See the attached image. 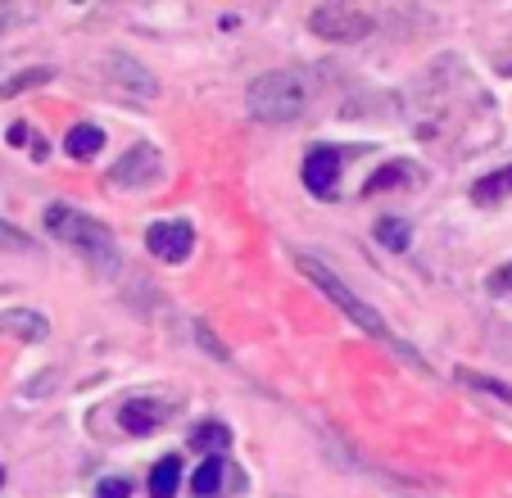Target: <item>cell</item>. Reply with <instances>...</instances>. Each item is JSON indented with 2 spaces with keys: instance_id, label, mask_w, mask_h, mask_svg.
Returning <instances> with one entry per match:
<instances>
[{
  "instance_id": "6da1fadb",
  "label": "cell",
  "mask_w": 512,
  "mask_h": 498,
  "mask_svg": "<svg viewBox=\"0 0 512 498\" xmlns=\"http://www.w3.org/2000/svg\"><path fill=\"white\" fill-rule=\"evenodd\" d=\"M295 268H300L304 277H309L313 286H318L322 295H327L331 304L340 308V313H345V317H354V322L363 326V331H368L372 340H381V345H390V349H395V354H404V363H413V367H422V372H426L422 354H417V349H408L404 340H399L395 331H390V326H386V317H381V313H377V308H372V304H363V299H358L354 290H349L345 281H340L336 272H331V268H327V263H322V259H313V254H295Z\"/></svg>"
},
{
  "instance_id": "7a4b0ae2",
  "label": "cell",
  "mask_w": 512,
  "mask_h": 498,
  "mask_svg": "<svg viewBox=\"0 0 512 498\" xmlns=\"http://www.w3.org/2000/svg\"><path fill=\"white\" fill-rule=\"evenodd\" d=\"M46 227L55 231L59 240L78 245L82 254L96 263V268H114V263H118V240H114V231H109L105 222L87 218L82 209H68V204H50V209H46Z\"/></svg>"
},
{
  "instance_id": "3957f363",
  "label": "cell",
  "mask_w": 512,
  "mask_h": 498,
  "mask_svg": "<svg viewBox=\"0 0 512 498\" xmlns=\"http://www.w3.org/2000/svg\"><path fill=\"white\" fill-rule=\"evenodd\" d=\"M245 105L259 123H290L304 114V82L295 73H263L250 82Z\"/></svg>"
},
{
  "instance_id": "277c9868",
  "label": "cell",
  "mask_w": 512,
  "mask_h": 498,
  "mask_svg": "<svg viewBox=\"0 0 512 498\" xmlns=\"http://www.w3.org/2000/svg\"><path fill=\"white\" fill-rule=\"evenodd\" d=\"M309 28L318 32V37L349 46V41L372 37V28H377V23H372V14L349 10V5H322V10H313V14H309Z\"/></svg>"
},
{
  "instance_id": "5b68a950",
  "label": "cell",
  "mask_w": 512,
  "mask_h": 498,
  "mask_svg": "<svg viewBox=\"0 0 512 498\" xmlns=\"http://www.w3.org/2000/svg\"><path fill=\"white\" fill-rule=\"evenodd\" d=\"M155 177H159V150L155 145H132V150L109 168V182L123 186V191H132V186H150Z\"/></svg>"
},
{
  "instance_id": "8992f818",
  "label": "cell",
  "mask_w": 512,
  "mask_h": 498,
  "mask_svg": "<svg viewBox=\"0 0 512 498\" xmlns=\"http://www.w3.org/2000/svg\"><path fill=\"white\" fill-rule=\"evenodd\" d=\"M145 245H150L155 259L182 263L186 254L195 249V231H191V222H155V227L145 231Z\"/></svg>"
},
{
  "instance_id": "52a82bcc",
  "label": "cell",
  "mask_w": 512,
  "mask_h": 498,
  "mask_svg": "<svg viewBox=\"0 0 512 498\" xmlns=\"http://www.w3.org/2000/svg\"><path fill=\"white\" fill-rule=\"evenodd\" d=\"M168 412H173V403H164V399H127L118 408V426L127 435H150L168 422Z\"/></svg>"
},
{
  "instance_id": "ba28073f",
  "label": "cell",
  "mask_w": 512,
  "mask_h": 498,
  "mask_svg": "<svg viewBox=\"0 0 512 498\" xmlns=\"http://www.w3.org/2000/svg\"><path fill=\"white\" fill-rule=\"evenodd\" d=\"M340 182V150H331V145H322V150H313L309 159H304V186H309L313 195H331Z\"/></svg>"
},
{
  "instance_id": "9c48e42d",
  "label": "cell",
  "mask_w": 512,
  "mask_h": 498,
  "mask_svg": "<svg viewBox=\"0 0 512 498\" xmlns=\"http://www.w3.org/2000/svg\"><path fill=\"white\" fill-rule=\"evenodd\" d=\"M105 68H109V77H114V82H123V87L132 91V96H155V91H159L155 77L145 73L136 59H127V55H109Z\"/></svg>"
},
{
  "instance_id": "30bf717a",
  "label": "cell",
  "mask_w": 512,
  "mask_h": 498,
  "mask_svg": "<svg viewBox=\"0 0 512 498\" xmlns=\"http://www.w3.org/2000/svg\"><path fill=\"white\" fill-rule=\"evenodd\" d=\"M0 331L5 336H19V340H46L50 336V322L41 313H32V308H10V313H0Z\"/></svg>"
},
{
  "instance_id": "8fae6325",
  "label": "cell",
  "mask_w": 512,
  "mask_h": 498,
  "mask_svg": "<svg viewBox=\"0 0 512 498\" xmlns=\"http://www.w3.org/2000/svg\"><path fill=\"white\" fill-rule=\"evenodd\" d=\"M100 145H105V132H100V127H91V123H82V127H68V136H64V150H68V159H78V163L96 159V154H100Z\"/></svg>"
},
{
  "instance_id": "7c38bea8",
  "label": "cell",
  "mask_w": 512,
  "mask_h": 498,
  "mask_svg": "<svg viewBox=\"0 0 512 498\" xmlns=\"http://www.w3.org/2000/svg\"><path fill=\"white\" fill-rule=\"evenodd\" d=\"M417 177L413 163H386V168H377V173L368 177V186H363V195H381V191H395V186H408Z\"/></svg>"
},
{
  "instance_id": "4fadbf2b",
  "label": "cell",
  "mask_w": 512,
  "mask_h": 498,
  "mask_svg": "<svg viewBox=\"0 0 512 498\" xmlns=\"http://www.w3.org/2000/svg\"><path fill=\"white\" fill-rule=\"evenodd\" d=\"M177 480H182V458H159L150 471V498H173Z\"/></svg>"
},
{
  "instance_id": "5bb4252c",
  "label": "cell",
  "mask_w": 512,
  "mask_h": 498,
  "mask_svg": "<svg viewBox=\"0 0 512 498\" xmlns=\"http://www.w3.org/2000/svg\"><path fill=\"white\" fill-rule=\"evenodd\" d=\"M223 471H227L223 458H204L200 471L191 476V494H195V498H213L218 489H223Z\"/></svg>"
},
{
  "instance_id": "9a60e30c",
  "label": "cell",
  "mask_w": 512,
  "mask_h": 498,
  "mask_svg": "<svg viewBox=\"0 0 512 498\" xmlns=\"http://www.w3.org/2000/svg\"><path fill=\"white\" fill-rule=\"evenodd\" d=\"M508 191H512V168H499V173L481 177V182L472 186V200L476 204H499Z\"/></svg>"
},
{
  "instance_id": "2e32d148",
  "label": "cell",
  "mask_w": 512,
  "mask_h": 498,
  "mask_svg": "<svg viewBox=\"0 0 512 498\" xmlns=\"http://www.w3.org/2000/svg\"><path fill=\"white\" fill-rule=\"evenodd\" d=\"M50 77H55V68H23L19 77L0 82V100H14V96H23V91H32V87H46Z\"/></svg>"
},
{
  "instance_id": "e0dca14e",
  "label": "cell",
  "mask_w": 512,
  "mask_h": 498,
  "mask_svg": "<svg viewBox=\"0 0 512 498\" xmlns=\"http://www.w3.org/2000/svg\"><path fill=\"white\" fill-rule=\"evenodd\" d=\"M377 240H381L386 249H395V254H404L408 240H413V227H408L404 218H381V222H377Z\"/></svg>"
},
{
  "instance_id": "ac0fdd59",
  "label": "cell",
  "mask_w": 512,
  "mask_h": 498,
  "mask_svg": "<svg viewBox=\"0 0 512 498\" xmlns=\"http://www.w3.org/2000/svg\"><path fill=\"white\" fill-rule=\"evenodd\" d=\"M458 381H463L467 390H476V394H490V399H499V403H512V385L508 381H494V376H481V372H458Z\"/></svg>"
},
{
  "instance_id": "d6986e66",
  "label": "cell",
  "mask_w": 512,
  "mask_h": 498,
  "mask_svg": "<svg viewBox=\"0 0 512 498\" xmlns=\"http://www.w3.org/2000/svg\"><path fill=\"white\" fill-rule=\"evenodd\" d=\"M0 249H14V254H28L32 249V236L19 227H10V222H0Z\"/></svg>"
},
{
  "instance_id": "ffe728a7",
  "label": "cell",
  "mask_w": 512,
  "mask_h": 498,
  "mask_svg": "<svg viewBox=\"0 0 512 498\" xmlns=\"http://www.w3.org/2000/svg\"><path fill=\"white\" fill-rule=\"evenodd\" d=\"M195 444H200V449H213V444H218V449H223V444H227V431H223V426H200V431H195Z\"/></svg>"
},
{
  "instance_id": "44dd1931",
  "label": "cell",
  "mask_w": 512,
  "mask_h": 498,
  "mask_svg": "<svg viewBox=\"0 0 512 498\" xmlns=\"http://www.w3.org/2000/svg\"><path fill=\"white\" fill-rule=\"evenodd\" d=\"M132 494V485H127L123 476H114V480H100L96 485V498H127Z\"/></svg>"
},
{
  "instance_id": "7402d4cb",
  "label": "cell",
  "mask_w": 512,
  "mask_h": 498,
  "mask_svg": "<svg viewBox=\"0 0 512 498\" xmlns=\"http://www.w3.org/2000/svg\"><path fill=\"white\" fill-rule=\"evenodd\" d=\"M490 290H494V295H508V290H512V263H508V268H499V272H490Z\"/></svg>"
},
{
  "instance_id": "603a6c76",
  "label": "cell",
  "mask_w": 512,
  "mask_h": 498,
  "mask_svg": "<svg viewBox=\"0 0 512 498\" xmlns=\"http://www.w3.org/2000/svg\"><path fill=\"white\" fill-rule=\"evenodd\" d=\"M10 141H14V145H23V141H28V127L14 123V127H10Z\"/></svg>"
},
{
  "instance_id": "cb8c5ba5",
  "label": "cell",
  "mask_w": 512,
  "mask_h": 498,
  "mask_svg": "<svg viewBox=\"0 0 512 498\" xmlns=\"http://www.w3.org/2000/svg\"><path fill=\"white\" fill-rule=\"evenodd\" d=\"M0 485H5V471H0Z\"/></svg>"
},
{
  "instance_id": "d4e9b609",
  "label": "cell",
  "mask_w": 512,
  "mask_h": 498,
  "mask_svg": "<svg viewBox=\"0 0 512 498\" xmlns=\"http://www.w3.org/2000/svg\"><path fill=\"white\" fill-rule=\"evenodd\" d=\"M508 73H512V68H508Z\"/></svg>"
}]
</instances>
